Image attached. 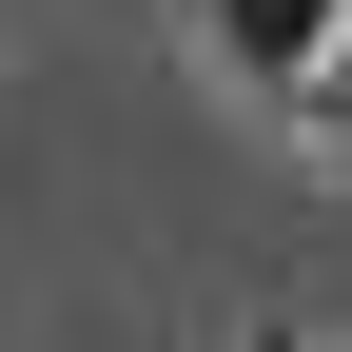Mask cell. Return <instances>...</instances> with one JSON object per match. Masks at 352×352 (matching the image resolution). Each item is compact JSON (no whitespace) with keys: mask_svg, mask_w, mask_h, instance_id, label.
<instances>
[{"mask_svg":"<svg viewBox=\"0 0 352 352\" xmlns=\"http://www.w3.org/2000/svg\"><path fill=\"white\" fill-rule=\"evenodd\" d=\"M294 138H333V157H352V20L314 39V59H294Z\"/></svg>","mask_w":352,"mask_h":352,"instance_id":"obj_2","label":"cell"},{"mask_svg":"<svg viewBox=\"0 0 352 352\" xmlns=\"http://www.w3.org/2000/svg\"><path fill=\"white\" fill-rule=\"evenodd\" d=\"M196 20H215V59H235V78H274V98H294V59H314L352 0H196Z\"/></svg>","mask_w":352,"mask_h":352,"instance_id":"obj_1","label":"cell"}]
</instances>
